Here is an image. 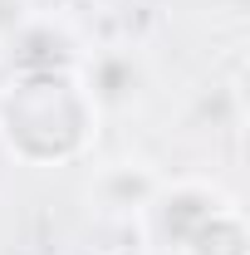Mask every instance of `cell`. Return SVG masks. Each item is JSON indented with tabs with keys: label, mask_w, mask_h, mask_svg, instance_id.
<instances>
[{
	"label": "cell",
	"mask_w": 250,
	"mask_h": 255,
	"mask_svg": "<svg viewBox=\"0 0 250 255\" xmlns=\"http://www.w3.org/2000/svg\"><path fill=\"white\" fill-rule=\"evenodd\" d=\"M94 118H98V103L89 98L84 79L59 74L54 64L10 79L0 94V137L25 162L79 157L89 147Z\"/></svg>",
	"instance_id": "cell-1"
},
{
	"label": "cell",
	"mask_w": 250,
	"mask_h": 255,
	"mask_svg": "<svg viewBox=\"0 0 250 255\" xmlns=\"http://www.w3.org/2000/svg\"><path fill=\"white\" fill-rule=\"evenodd\" d=\"M157 187H162V182H157L142 162H118V167H108V172L98 177L103 206H118V211H142V206L152 201Z\"/></svg>",
	"instance_id": "cell-2"
},
{
	"label": "cell",
	"mask_w": 250,
	"mask_h": 255,
	"mask_svg": "<svg viewBox=\"0 0 250 255\" xmlns=\"http://www.w3.org/2000/svg\"><path fill=\"white\" fill-rule=\"evenodd\" d=\"M25 20H30V5L25 0H0V39H20Z\"/></svg>",
	"instance_id": "cell-3"
},
{
	"label": "cell",
	"mask_w": 250,
	"mask_h": 255,
	"mask_svg": "<svg viewBox=\"0 0 250 255\" xmlns=\"http://www.w3.org/2000/svg\"><path fill=\"white\" fill-rule=\"evenodd\" d=\"M25 5H30V10H44V15H54V10L69 5V0H25Z\"/></svg>",
	"instance_id": "cell-4"
},
{
	"label": "cell",
	"mask_w": 250,
	"mask_h": 255,
	"mask_svg": "<svg viewBox=\"0 0 250 255\" xmlns=\"http://www.w3.org/2000/svg\"><path fill=\"white\" fill-rule=\"evenodd\" d=\"M118 255H142V251H118Z\"/></svg>",
	"instance_id": "cell-5"
}]
</instances>
